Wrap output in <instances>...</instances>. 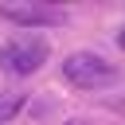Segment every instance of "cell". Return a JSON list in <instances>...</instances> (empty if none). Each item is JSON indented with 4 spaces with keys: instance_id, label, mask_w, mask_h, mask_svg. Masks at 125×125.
<instances>
[{
    "instance_id": "5",
    "label": "cell",
    "mask_w": 125,
    "mask_h": 125,
    "mask_svg": "<svg viewBox=\"0 0 125 125\" xmlns=\"http://www.w3.org/2000/svg\"><path fill=\"white\" fill-rule=\"evenodd\" d=\"M117 47H121V51H125V27H121V31H117Z\"/></svg>"
},
{
    "instance_id": "3",
    "label": "cell",
    "mask_w": 125,
    "mask_h": 125,
    "mask_svg": "<svg viewBox=\"0 0 125 125\" xmlns=\"http://www.w3.org/2000/svg\"><path fill=\"white\" fill-rule=\"evenodd\" d=\"M0 20L16 23L20 31H35V27L66 23V12L55 8V4H39V0H12V4H0Z\"/></svg>"
},
{
    "instance_id": "2",
    "label": "cell",
    "mask_w": 125,
    "mask_h": 125,
    "mask_svg": "<svg viewBox=\"0 0 125 125\" xmlns=\"http://www.w3.org/2000/svg\"><path fill=\"white\" fill-rule=\"evenodd\" d=\"M47 55H51V47H47V39L39 31H16L0 47V70H8L16 78H27L47 62Z\"/></svg>"
},
{
    "instance_id": "1",
    "label": "cell",
    "mask_w": 125,
    "mask_h": 125,
    "mask_svg": "<svg viewBox=\"0 0 125 125\" xmlns=\"http://www.w3.org/2000/svg\"><path fill=\"white\" fill-rule=\"evenodd\" d=\"M59 70H62V78H66L74 90H105V86H113V82L121 78V70H117L109 59L94 55V51H74V55H66Z\"/></svg>"
},
{
    "instance_id": "4",
    "label": "cell",
    "mask_w": 125,
    "mask_h": 125,
    "mask_svg": "<svg viewBox=\"0 0 125 125\" xmlns=\"http://www.w3.org/2000/svg\"><path fill=\"white\" fill-rule=\"evenodd\" d=\"M20 109H23V94H16V90L12 94H0V125H8Z\"/></svg>"
}]
</instances>
